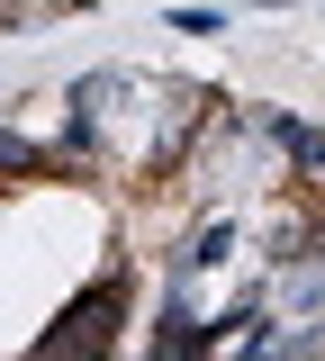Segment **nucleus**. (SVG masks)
<instances>
[{
  "label": "nucleus",
  "mask_w": 325,
  "mask_h": 361,
  "mask_svg": "<svg viewBox=\"0 0 325 361\" xmlns=\"http://www.w3.org/2000/svg\"><path fill=\"white\" fill-rule=\"evenodd\" d=\"M154 353L172 361V353H208V325H199V307L181 298V280L163 289V307H154Z\"/></svg>",
  "instance_id": "nucleus-3"
},
{
  "label": "nucleus",
  "mask_w": 325,
  "mask_h": 361,
  "mask_svg": "<svg viewBox=\"0 0 325 361\" xmlns=\"http://www.w3.org/2000/svg\"><path fill=\"white\" fill-rule=\"evenodd\" d=\"M262 353L271 361H325V316L317 325H289V334H262Z\"/></svg>",
  "instance_id": "nucleus-6"
},
{
  "label": "nucleus",
  "mask_w": 325,
  "mask_h": 361,
  "mask_svg": "<svg viewBox=\"0 0 325 361\" xmlns=\"http://www.w3.org/2000/svg\"><path fill=\"white\" fill-rule=\"evenodd\" d=\"M54 9H63V0H0V37H9V27H46Z\"/></svg>",
  "instance_id": "nucleus-7"
},
{
  "label": "nucleus",
  "mask_w": 325,
  "mask_h": 361,
  "mask_svg": "<svg viewBox=\"0 0 325 361\" xmlns=\"http://www.w3.org/2000/svg\"><path fill=\"white\" fill-rule=\"evenodd\" d=\"M46 172H54V145H37L18 118H0V190H18V180H46Z\"/></svg>",
  "instance_id": "nucleus-4"
},
{
  "label": "nucleus",
  "mask_w": 325,
  "mask_h": 361,
  "mask_svg": "<svg viewBox=\"0 0 325 361\" xmlns=\"http://www.w3.org/2000/svg\"><path fill=\"white\" fill-rule=\"evenodd\" d=\"M127 307H136V271L109 262L91 289H73V298L54 307V325L27 343V353H37V361H99V353H118V325H127Z\"/></svg>",
  "instance_id": "nucleus-1"
},
{
  "label": "nucleus",
  "mask_w": 325,
  "mask_h": 361,
  "mask_svg": "<svg viewBox=\"0 0 325 361\" xmlns=\"http://www.w3.org/2000/svg\"><path fill=\"white\" fill-rule=\"evenodd\" d=\"M262 135L289 154V172L307 180V199H325V118H289V109H262Z\"/></svg>",
  "instance_id": "nucleus-2"
},
{
  "label": "nucleus",
  "mask_w": 325,
  "mask_h": 361,
  "mask_svg": "<svg viewBox=\"0 0 325 361\" xmlns=\"http://www.w3.org/2000/svg\"><path fill=\"white\" fill-rule=\"evenodd\" d=\"M235 253V217H208L190 244H172V280H190V271H217Z\"/></svg>",
  "instance_id": "nucleus-5"
},
{
  "label": "nucleus",
  "mask_w": 325,
  "mask_h": 361,
  "mask_svg": "<svg viewBox=\"0 0 325 361\" xmlns=\"http://www.w3.org/2000/svg\"><path fill=\"white\" fill-rule=\"evenodd\" d=\"M253 9H289V0H253Z\"/></svg>",
  "instance_id": "nucleus-9"
},
{
  "label": "nucleus",
  "mask_w": 325,
  "mask_h": 361,
  "mask_svg": "<svg viewBox=\"0 0 325 361\" xmlns=\"http://www.w3.org/2000/svg\"><path fill=\"white\" fill-rule=\"evenodd\" d=\"M172 37H226V9H172Z\"/></svg>",
  "instance_id": "nucleus-8"
}]
</instances>
